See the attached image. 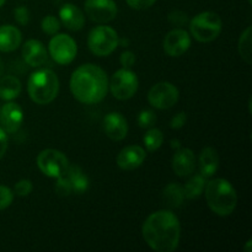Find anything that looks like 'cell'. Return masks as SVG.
<instances>
[{
    "instance_id": "28",
    "label": "cell",
    "mask_w": 252,
    "mask_h": 252,
    "mask_svg": "<svg viewBox=\"0 0 252 252\" xmlns=\"http://www.w3.org/2000/svg\"><path fill=\"white\" fill-rule=\"evenodd\" d=\"M41 26L44 33L54 36L59 31V29H61V21L56 16H53V15H48V16H46L42 20Z\"/></svg>"
},
{
    "instance_id": "37",
    "label": "cell",
    "mask_w": 252,
    "mask_h": 252,
    "mask_svg": "<svg viewBox=\"0 0 252 252\" xmlns=\"http://www.w3.org/2000/svg\"><path fill=\"white\" fill-rule=\"evenodd\" d=\"M7 149V135L5 130L0 127V159L4 157Z\"/></svg>"
},
{
    "instance_id": "42",
    "label": "cell",
    "mask_w": 252,
    "mask_h": 252,
    "mask_svg": "<svg viewBox=\"0 0 252 252\" xmlns=\"http://www.w3.org/2000/svg\"><path fill=\"white\" fill-rule=\"evenodd\" d=\"M5 1H6V0H0V6H2V5L5 4Z\"/></svg>"
},
{
    "instance_id": "26",
    "label": "cell",
    "mask_w": 252,
    "mask_h": 252,
    "mask_svg": "<svg viewBox=\"0 0 252 252\" xmlns=\"http://www.w3.org/2000/svg\"><path fill=\"white\" fill-rule=\"evenodd\" d=\"M239 53L241 58L248 64H251V26H249L245 31L241 33L240 39H239Z\"/></svg>"
},
{
    "instance_id": "18",
    "label": "cell",
    "mask_w": 252,
    "mask_h": 252,
    "mask_svg": "<svg viewBox=\"0 0 252 252\" xmlns=\"http://www.w3.org/2000/svg\"><path fill=\"white\" fill-rule=\"evenodd\" d=\"M59 19H61L62 24L70 31H79L84 27L85 24V16L84 12L79 9L76 5L64 4L59 10Z\"/></svg>"
},
{
    "instance_id": "29",
    "label": "cell",
    "mask_w": 252,
    "mask_h": 252,
    "mask_svg": "<svg viewBox=\"0 0 252 252\" xmlns=\"http://www.w3.org/2000/svg\"><path fill=\"white\" fill-rule=\"evenodd\" d=\"M157 123V115L150 110H144L138 116V125L140 128L149 129Z\"/></svg>"
},
{
    "instance_id": "22",
    "label": "cell",
    "mask_w": 252,
    "mask_h": 252,
    "mask_svg": "<svg viewBox=\"0 0 252 252\" xmlns=\"http://www.w3.org/2000/svg\"><path fill=\"white\" fill-rule=\"evenodd\" d=\"M65 175L68 179L70 180V184L73 186V192L78 194L85 193L90 186V181H89L88 176L84 174L83 170L76 165H69L68 170H66Z\"/></svg>"
},
{
    "instance_id": "41",
    "label": "cell",
    "mask_w": 252,
    "mask_h": 252,
    "mask_svg": "<svg viewBox=\"0 0 252 252\" xmlns=\"http://www.w3.org/2000/svg\"><path fill=\"white\" fill-rule=\"evenodd\" d=\"M250 246H251V240L248 241V246H246V252H250Z\"/></svg>"
},
{
    "instance_id": "38",
    "label": "cell",
    "mask_w": 252,
    "mask_h": 252,
    "mask_svg": "<svg viewBox=\"0 0 252 252\" xmlns=\"http://www.w3.org/2000/svg\"><path fill=\"white\" fill-rule=\"evenodd\" d=\"M120 44H122V47H128L129 46V41H128V38H118V46H120Z\"/></svg>"
},
{
    "instance_id": "24",
    "label": "cell",
    "mask_w": 252,
    "mask_h": 252,
    "mask_svg": "<svg viewBox=\"0 0 252 252\" xmlns=\"http://www.w3.org/2000/svg\"><path fill=\"white\" fill-rule=\"evenodd\" d=\"M207 179L206 177L199 175H194L192 176L189 181L186 182V185L184 187V193H185V199H196L203 192L204 187H206Z\"/></svg>"
},
{
    "instance_id": "30",
    "label": "cell",
    "mask_w": 252,
    "mask_h": 252,
    "mask_svg": "<svg viewBox=\"0 0 252 252\" xmlns=\"http://www.w3.org/2000/svg\"><path fill=\"white\" fill-rule=\"evenodd\" d=\"M167 19H169L170 24L175 25V26H179V27L186 26V25L189 22V16H187L186 12L180 11V10H175V11L170 12L169 16H167Z\"/></svg>"
},
{
    "instance_id": "13",
    "label": "cell",
    "mask_w": 252,
    "mask_h": 252,
    "mask_svg": "<svg viewBox=\"0 0 252 252\" xmlns=\"http://www.w3.org/2000/svg\"><path fill=\"white\" fill-rule=\"evenodd\" d=\"M24 122V112L20 105L15 102L5 103L0 110V127L5 133H16Z\"/></svg>"
},
{
    "instance_id": "21",
    "label": "cell",
    "mask_w": 252,
    "mask_h": 252,
    "mask_svg": "<svg viewBox=\"0 0 252 252\" xmlns=\"http://www.w3.org/2000/svg\"><path fill=\"white\" fill-rule=\"evenodd\" d=\"M21 81L12 75H5L0 78V98L4 101H11L21 94Z\"/></svg>"
},
{
    "instance_id": "39",
    "label": "cell",
    "mask_w": 252,
    "mask_h": 252,
    "mask_svg": "<svg viewBox=\"0 0 252 252\" xmlns=\"http://www.w3.org/2000/svg\"><path fill=\"white\" fill-rule=\"evenodd\" d=\"M171 148H175V149H180L181 148V145H180V142L177 139H174L171 140Z\"/></svg>"
},
{
    "instance_id": "10",
    "label": "cell",
    "mask_w": 252,
    "mask_h": 252,
    "mask_svg": "<svg viewBox=\"0 0 252 252\" xmlns=\"http://www.w3.org/2000/svg\"><path fill=\"white\" fill-rule=\"evenodd\" d=\"M179 89L169 81L155 84L148 93V101L158 110H169L174 107L179 101Z\"/></svg>"
},
{
    "instance_id": "17",
    "label": "cell",
    "mask_w": 252,
    "mask_h": 252,
    "mask_svg": "<svg viewBox=\"0 0 252 252\" xmlns=\"http://www.w3.org/2000/svg\"><path fill=\"white\" fill-rule=\"evenodd\" d=\"M22 57L30 66L38 68L47 62L48 52L42 42L37 41V39H29L22 46Z\"/></svg>"
},
{
    "instance_id": "7",
    "label": "cell",
    "mask_w": 252,
    "mask_h": 252,
    "mask_svg": "<svg viewBox=\"0 0 252 252\" xmlns=\"http://www.w3.org/2000/svg\"><path fill=\"white\" fill-rule=\"evenodd\" d=\"M138 86H139V80L137 74L127 68H122L116 71L108 84L112 95L121 101L129 100L130 97H133L137 93Z\"/></svg>"
},
{
    "instance_id": "27",
    "label": "cell",
    "mask_w": 252,
    "mask_h": 252,
    "mask_svg": "<svg viewBox=\"0 0 252 252\" xmlns=\"http://www.w3.org/2000/svg\"><path fill=\"white\" fill-rule=\"evenodd\" d=\"M56 193L61 197H68L70 196L73 192V186L70 184V180L68 179L65 174L61 177H57V184L54 186Z\"/></svg>"
},
{
    "instance_id": "32",
    "label": "cell",
    "mask_w": 252,
    "mask_h": 252,
    "mask_svg": "<svg viewBox=\"0 0 252 252\" xmlns=\"http://www.w3.org/2000/svg\"><path fill=\"white\" fill-rule=\"evenodd\" d=\"M14 201V193L6 186H0V211L6 209Z\"/></svg>"
},
{
    "instance_id": "31",
    "label": "cell",
    "mask_w": 252,
    "mask_h": 252,
    "mask_svg": "<svg viewBox=\"0 0 252 252\" xmlns=\"http://www.w3.org/2000/svg\"><path fill=\"white\" fill-rule=\"evenodd\" d=\"M32 189H33V185H32V182L30 181V180L24 179V180H20V181L15 185L14 191L17 196L26 197L31 193Z\"/></svg>"
},
{
    "instance_id": "5",
    "label": "cell",
    "mask_w": 252,
    "mask_h": 252,
    "mask_svg": "<svg viewBox=\"0 0 252 252\" xmlns=\"http://www.w3.org/2000/svg\"><path fill=\"white\" fill-rule=\"evenodd\" d=\"M189 25V32L196 41L208 43L214 41L220 34L223 29V21L220 16L213 11H204L196 15Z\"/></svg>"
},
{
    "instance_id": "6",
    "label": "cell",
    "mask_w": 252,
    "mask_h": 252,
    "mask_svg": "<svg viewBox=\"0 0 252 252\" xmlns=\"http://www.w3.org/2000/svg\"><path fill=\"white\" fill-rule=\"evenodd\" d=\"M118 34L110 26H96L88 36L89 49L95 56L107 57L118 47Z\"/></svg>"
},
{
    "instance_id": "34",
    "label": "cell",
    "mask_w": 252,
    "mask_h": 252,
    "mask_svg": "<svg viewBox=\"0 0 252 252\" xmlns=\"http://www.w3.org/2000/svg\"><path fill=\"white\" fill-rule=\"evenodd\" d=\"M126 1H127V4L129 5L132 9L144 10V9H148V7L153 6L157 0H126Z\"/></svg>"
},
{
    "instance_id": "23",
    "label": "cell",
    "mask_w": 252,
    "mask_h": 252,
    "mask_svg": "<svg viewBox=\"0 0 252 252\" xmlns=\"http://www.w3.org/2000/svg\"><path fill=\"white\" fill-rule=\"evenodd\" d=\"M162 197L166 204L171 208H177L181 206L185 201L184 187L179 184H169L164 189Z\"/></svg>"
},
{
    "instance_id": "3",
    "label": "cell",
    "mask_w": 252,
    "mask_h": 252,
    "mask_svg": "<svg viewBox=\"0 0 252 252\" xmlns=\"http://www.w3.org/2000/svg\"><path fill=\"white\" fill-rule=\"evenodd\" d=\"M206 199L213 213L219 217H228L235 211L238 194L229 181L224 179H213L207 182Z\"/></svg>"
},
{
    "instance_id": "25",
    "label": "cell",
    "mask_w": 252,
    "mask_h": 252,
    "mask_svg": "<svg viewBox=\"0 0 252 252\" xmlns=\"http://www.w3.org/2000/svg\"><path fill=\"white\" fill-rule=\"evenodd\" d=\"M144 145L147 148L148 152L150 153H154L159 149L160 147L162 145V142H164V134L160 129L158 128H149L147 133H145L144 138Z\"/></svg>"
},
{
    "instance_id": "12",
    "label": "cell",
    "mask_w": 252,
    "mask_h": 252,
    "mask_svg": "<svg viewBox=\"0 0 252 252\" xmlns=\"http://www.w3.org/2000/svg\"><path fill=\"white\" fill-rule=\"evenodd\" d=\"M164 51L170 57H180L189 51L191 46V36L184 29L170 31L164 38Z\"/></svg>"
},
{
    "instance_id": "2",
    "label": "cell",
    "mask_w": 252,
    "mask_h": 252,
    "mask_svg": "<svg viewBox=\"0 0 252 252\" xmlns=\"http://www.w3.org/2000/svg\"><path fill=\"white\" fill-rule=\"evenodd\" d=\"M70 91L79 102L85 105L101 102L108 91L107 74L95 64H84L71 75Z\"/></svg>"
},
{
    "instance_id": "40",
    "label": "cell",
    "mask_w": 252,
    "mask_h": 252,
    "mask_svg": "<svg viewBox=\"0 0 252 252\" xmlns=\"http://www.w3.org/2000/svg\"><path fill=\"white\" fill-rule=\"evenodd\" d=\"M2 71H4V64H2L1 58H0V78H1L2 75Z\"/></svg>"
},
{
    "instance_id": "20",
    "label": "cell",
    "mask_w": 252,
    "mask_h": 252,
    "mask_svg": "<svg viewBox=\"0 0 252 252\" xmlns=\"http://www.w3.org/2000/svg\"><path fill=\"white\" fill-rule=\"evenodd\" d=\"M22 42L21 32L11 25L0 26V52L9 53L19 48Z\"/></svg>"
},
{
    "instance_id": "8",
    "label": "cell",
    "mask_w": 252,
    "mask_h": 252,
    "mask_svg": "<svg viewBox=\"0 0 252 252\" xmlns=\"http://www.w3.org/2000/svg\"><path fill=\"white\" fill-rule=\"evenodd\" d=\"M37 166L46 176L57 179L63 176L69 167V160L62 152L44 149L37 157Z\"/></svg>"
},
{
    "instance_id": "4",
    "label": "cell",
    "mask_w": 252,
    "mask_h": 252,
    "mask_svg": "<svg viewBox=\"0 0 252 252\" xmlns=\"http://www.w3.org/2000/svg\"><path fill=\"white\" fill-rule=\"evenodd\" d=\"M27 91L37 105H48L59 93V79L51 69L33 71L27 81Z\"/></svg>"
},
{
    "instance_id": "14",
    "label": "cell",
    "mask_w": 252,
    "mask_h": 252,
    "mask_svg": "<svg viewBox=\"0 0 252 252\" xmlns=\"http://www.w3.org/2000/svg\"><path fill=\"white\" fill-rule=\"evenodd\" d=\"M172 170L180 177H186L193 174L196 169V157L189 148H180L175 152L171 160Z\"/></svg>"
},
{
    "instance_id": "35",
    "label": "cell",
    "mask_w": 252,
    "mask_h": 252,
    "mask_svg": "<svg viewBox=\"0 0 252 252\" xmlns=\"http://www.w3.org/2000/svg\"><path fill=\"white\" fill-rule=\"evenodd\" d=\"M120 62H121V65H122L123 68H127V69L132 68L135 63V54L130 51L123 52V53L121 54Z\"/></svg>"
},
{
    "instance_id": "36",
    "label": "cell",
    "mask_w": 252,
    "mask_h": 252,
    "mask_svg": "<svg viewBox=\"0 0 252 252\" xmlns=\"http://www.w3.org/2000/svg\"><path fill=\"white\" fill-rule=\"evenodd\" d=\"M187 115L185 112H179L176 116H174L170 122V127L172 129H181L185 125H186Z\"/></svg>"
},
{
    "instance_id": "1",
    "label": "cell",
    "mask_w": 252,
    "mask_h": 252,
    "mask_svg": "<svg viewBox=\"0 0 252 252\" xmlns=\"http://www.w3.org/2000/svg\"><path fill=\"white\" fill-rule=\"evenodd\" d=\"M142 233L143 239L152 250L172 252L179 246L181 225L172 212L161 209L148 217L143 224Z\"/></svg>"
},
{
    "instance_id": "15",
    "label": "cell",
    "mask_w": 252,
    "mask_h": 252,
    "mask_svg": "<svg viewBox=\"0 0 252 252\" xmlns=\"http://www.w3.org/2000/svg\"><path fill=\"white\" fill-rule=\"evenodd\" d=\"M103 129L110 139L120 142L127 137L128 122L120 112H111L103 120Z\"/></svg>"
},
{
    "instance_id": "19",
    "label": "cell",
    "mask_w": 252,
    "mask_h": 252,
    "mask_svg": "<svg viewBox=\"0 0 252 252\" xmlns=\"http://www.w3.org/2000/svg\"><path fill=\"white\" fill-rule=\"evenodd\" d=\"M199 174L209 179L217 174L219 169V155L214 148L207 147L199 154Z\"/></svg>"
},
{
    "instance_id": "33",
    "label": "cell",
    "mask_w": 252,
    "mask_h": 252,
    "mask_svg": "<svg viewBox=\"0 0 252 252\" xmlns=\"http://www.w3.org/2000/svg\"><path fill=\"white\" fill-rule=\"evenodd\" d=\"M14 17L21 26H26L30 21V12L26 6H19L14 10Z\"/></svg>"
},
{
    "instance_id": "9",
    "label": "cell",
    "mask_w": 252,
    "mask_h": 252,
    "mask_svg": "<svg viewBox=\"0 0 252 252\" xmlns=\"http://www.w3.org/2000/svg\"><path fill=\"white\" fill-rule=\"evenodd\" d=\"M48 52L49 56L56 63L61 64V65H66L75 59L78 47H76V42L74 41L73 37H70L69 34L56 33V36L49 41Z\"/></svg>"
},
{
    "instance_id": "43",
    "label": "cell",
    "mask_w": 252,
    "mask_h": 252,
    "mask_svg": "<svg viewBox=\"0 0 252 252\" xmlns=\"http://www.w3.org/2000/svg\"><path fill=\"white\" fill-rule=\"evenodd\" d=\"M249 2H250V4H251V0H249Z\"/></svg>"
},
{
    "instance_id": "11",
    "label": "cell",
    "mask_w": 252,
    "mask_h": 252,
    "mask_svg": "<svg viewBox=\"0 0 252 252\" xmlns=\"http://www.w3.org/2000/svg\"><path fill=\"white\" fill-rule=\"evenodd\" d=\"M117 4L113 0H86L85 12L97 24H107L117 16Z\"/></svg>"
},
{
    "instance_id": "16",
    "label": "cell",
    "mask_w": 252,
    "mask_h": 252,
    "mask_svg": "<svg viewBox=\"0 0 252 252\" xmlns=\"http://www.w3.org/2000/svg\"><path fill=\"white\" fill-rule=\"evenodd\" d=\"M147 154L145 150L139 145H129L120 152L117 157V165L120 169L130 171L138 169L144 162Z\"/></svg>"
}]
</instances>
